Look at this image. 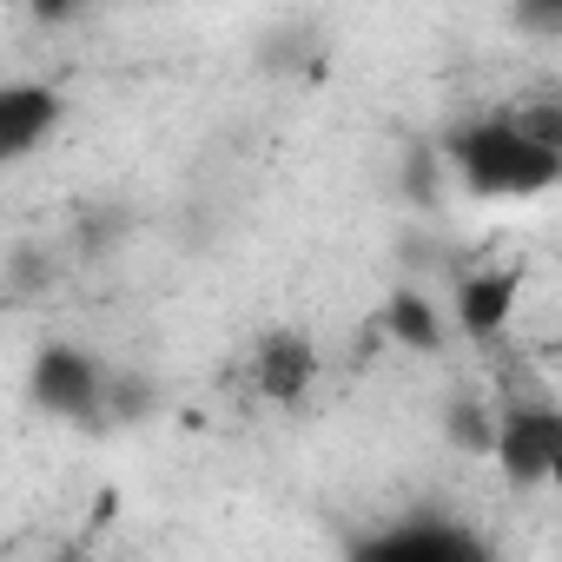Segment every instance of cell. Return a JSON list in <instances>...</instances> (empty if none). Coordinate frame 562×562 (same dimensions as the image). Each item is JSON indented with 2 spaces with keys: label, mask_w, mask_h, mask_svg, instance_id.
Returning <instances> with one entry per match:
<instances>
[{
  "label": "cell",
  "mask_w": 562,
  "mask_h": 562,
  "mask_svg": "<svg viewBox=\"0 0 562 562\" xmlns=\"http://www.w3.org/2000/svg\"><path fill=\"white\" fill-rule=\"evenodd\" d=\"M27 8H34V21L54 27V21H74V14H80V0H27Z\"/></svg>",
  "instance_id": "10"
},
{
  "label": "cell",
  "mask_w": 562,
  "mask_h": 562,
  "mask_svg": "<svg viewBox=\"0 0 562 562\" xmlns=\"http://www.w3.org/2000/svg\"><path fill=\"white\" fill-rule=\"evenodd\" d=\"M384 331H391L404 351H437V345H443V325H437L430 299H417V292H397V299L384 305Z\"/></svg>",
  "instance_id": "7"
},
{
  "label": "cell",
  "mask_w": 562,
  "mask_h": 562,
  "mask_svg": "<svg viewBox=\"0 0 562 562\" xmlns=\"http://www.w3.org/2000/svg\"><path fill=\"white\" fill-rule=\"evenodd\" d=\"M522 21L529 27H555L562 21V0H522Z\"/></svg>",
  "instance_id": "11"
},
{
  "label": "cell",
  "mask_w": 562,
  "mask_h": 562,
  "mask_svg": "<svg viewBox=\"0 0 562 562\" xmlns=\"http://www.w3.org/2000/svg\"><path fill=\"white\" fill-rule=\"evenodd\" d=\"M100 397H106V384H100V364H93L87 351L47 345V351L34 358V404H41V411H54V417H87Z\"/></svg>",
  "instance_id": "3"
},
{
  "label": "cell",
  "mask_w": 562,
  "mask_h": 562,
  "mask_svg": "<svg viewBox=\"0 0 562 562\" xmlns=\"http://www.w3.org/2000/svg\"><path fill=\"white\" fill-rule=\"evenodd\" d=\"M378 555H404V562H457L470 555V542L457 529H397L391 542H378Z\"/></svg>",
  "instance_id": "8"
},
{
  "label": "cell",
  "mask_w": 562,
  "mask_h": 562,
  "mask_svg": "<svg viewBox=\"0 0 562 562\" xmlns=\"http://www.w3.org/2000/svg\"><path fill=\"white\" fill-rule=\"evenodd\" d=\"M318 378V351L305 331H271L258 351H251V384L271 397V404H299Z\"/></svg>",
  "instance_id": "5"
},
{
  "label": "cell",
  "mask_w": 562,
  "mask_h": 562,
  "mask_svg": "<svg viewBox=\"0 0 562 562\" xmlns=\"http://www.w3.org/2000/svg\"><path fill=\"white\" fill-rule=\"evenodd\" d=\"M54 126H60V93L54 87H34V80L0 87V166L27 159Z\"/></svg>",
  "instance_id": "4"
},
{
  "label": "cell",
  "mask_w": 562,
  "mask_h": 562,
  "mask_svg": "<svg viewBox=\"0 0 562 562\" xmlns=\"http://www.w3.org/2000/svg\"><path fill=\"white\" fill-rule=\"evenodd\" d=\"M450 153H457V172H463V186L476 199H536V192H549L562 179V153L509 133L503 113L483 120V126H470Z\"/></svg>",
  "instance_id": "1"
},
{
  "label": "cell",
  "mask_w": 562,
  "mask_h": 562,
  "mask_svg": "<svg viewBox=\"0 0 562 562\" xmlns=\"http://www.w3.org/2000/svg\"><path fill=\"white\" fill-rule=\"evenodd\" d=\"M516 312V271H470L457 285V325L470 338H503Z\"/></svg>",
  "instance_id": "6"
},
{
  "label": "cell",
  "mask_w": 562,
  "mask_h": 562,
  "mask_svg": "<svg viewBox=\"0 0 562 562\" xmlns=\"http://www.w3.org/2000/svg\"><path fill=\"white\" fill-rule=\"evenodd\" d=\"M490 450L503 457L509 483H549L555 463H562V411L549 397H529V404H503L496 430H490Z\"/></svg>",
  "instance_id": "2"
},
{
  "label": "cell",
  "mask_w": 562,
  "mask_h": 562,
  "mask_svg": "<svg viewBox=\"0 0 562 562\" xmlns=\"http://www.w3.org/2000/svg\"><path fill=\"white\" fill-rule=\"evenodd\" d=\"M503 120H509V133H522V139H536V146H555V153H562V106H555V100L509 106Z\"/></svg>",
  "instance_id": "9"
}]
</instances>
